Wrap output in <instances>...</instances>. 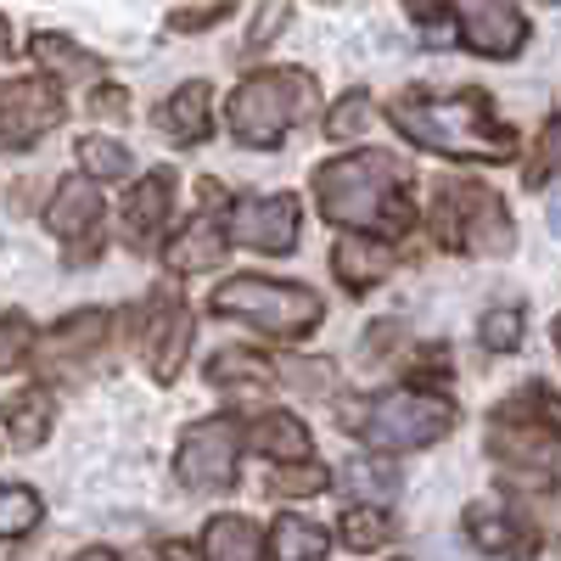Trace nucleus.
Listing matches in <instances>:
<instances>
[{
    "label": "nucleus",
    "mask_w": 561,
    "mask_h": 561,
    "mask_svg": "<svg viewBox=\"0 0 561 561\" xmlns=\"http://www.w3.org/2000/svg\"><path fill=\"white\" fill-rule=\"evenodd\" d=\"M393 124L415 147L444 152V158H478V163L517 158V135L494 118L489 96H478V90H460V96H399Z\"/></svg>",
    "instance_id": "nucleus-1"
},
{
    "label": "nucleus",
    "mask_w": 561,
    "mask_h": 561,
    "mask_svg": "<svg viewBox=\"0 0 561 561\" xmlns=\"http://www.w3.org/2000/svg\"><path fill=\"white\" fill-rule=\"evenodd\" d=\"M399 185H404V163L388 152H354L337 158L314 174V197L320 214L343 225V230H382V219L393 214V225H404L399 208Z\"/></svg>",
    "instance_id": "nucleus-2"
},
{
    "label": "nucleus",
    "mask_w": 561,
    "mask_h": 561,
    "mask_svg": "<svg viewBox=\"0 0 561 561\" xmlns=\"http://www.w3.org/2000/svg\"><path fill=\"white\" fill-rule=\"evenodd\" d=\"M214 314L225 320H248L270 337H309L320 325V298L293 280H270V275H230L225 287L208 298Z\"/></svg>",
    "instance_id": "nucleus-3"
},
{
    "label": "nucleus",
    "mask_w": 561,
    "mask_h": 561,
    "mask_svg": "<svg viewBox=\"0 0 561 561\" xmlns=\"http://www.w3.org/2000/svg\"><path fill=\"white\" fill-rule=\"evenodd\" d=\"M343 421L370 449H421L455 427V404L444 393H377L343 410Z\"/></svg>",
    "instance_id": "nucleus-4"
},
{
    "label": "nucleus",
    "mask_w": 561,
    "mask_h": 561,
    "mask_svg": "<svg viewBox=\"0 0 561 561\" xmlns=\"http://www.w3.org/2000/svg\"><path fill=\"white\" fill-rule=\"evenodd\" d=\"M309 102H314L309 73L270 68V73H248L237 90H230V107L225 113H230V129H237L242 147H275Z\"/></svg>",
    "instance_id": "nucleus-5"
},
{
    "label": "nucleus",
    "mask_w": 561,
    "mask_h": 561,
    "mask_svg": "<svg viewBox=\"0 0 561 561\" xmlns=\"http://www.w3.org/2000/svg\"><path fill=\"white\" fill-rule=\"evenodd\" d=\"M433 219H438V237L472 259H500L517 242V225H511L505 203L489 185H472V180H449L433 203Z\"/></svg>",
    "instance_id": "nucleus-6"
},
{
    "label": "nucleus",
    "mask_w": 561,
    "mask_h": 561,
    "mask_svg": "<svg viewBox=\"0 0 561 561\" xmlns=\"http://www.w3.org/2000/svg\"><path fill=\"white\" fill-rule=\"evenodd\" d=\"M415 23L438 28L444 18L460 28V45L478 57H517L528 45V18L511 0H404Z\"/></svg>",
    "instance_id": "nucleus-7"
},
{
    "label": "nucleus",
    "mask_w": 561,
    "mask_h": 561,
    "mask_svg": "<svg viewBox=\"0 0 561 561\" xmlns=\"http://www.w3.org/2000/svg\"><path fill=\"white\" fill-rule=\"evenodd\" d=\"M237 455H242V427L230 415H208V421H197V427L180 438L174 472H180L185 489L219 494V489L237 483Z\"/></svg>",
    "instance_id": "nucleus-8"
},
{
    "label": "nucleus",
    "mask_w": 561,
    "mask_h": 561,
    "mask_svg": "<svg viewBox=\"0 0 561 561\" xmlns=\"http://www.w3.org/2000/svg\"><path fill=\"white\" fill-rule=\"evenodd\" d=\"M107 203H102V192H96V180H84V174H73L62 192L51 197V230L68 242V259L73 264H96V253H102V237H107Z\"/></svg>",
    "instance_id": "nucleus-9"
},
{
    "label": "nucleus",
    "mask_w": 561,
    "mask_h": 561,
    "mask_svg": "<svg viewBox=\"0 0 561 561\" xmlns=\"http://www.w3.org/2000/svg\"><path fill=\"white\" fill-rule=\"evenodd\" d=\"M51 124H62V96L51 79H7L0 84V140L7 147H34Z\"/></svg>",
    "instance_id": "nucleus-10"
},
{
    "label": "nucleus",
    "mask_w": 561,
    "mask_h": 561,
    "mask_svg": "<svg viewBox=\"0 0 561 561\" xmlns=\"http://www.w3.org/2000/svg\"><path fill=\"white\" fill-rule=\"evenodd\" d=\"M304 208H298V197H253V203H242L237 214H230V237H237L242 248H259V253H287L293 242H298V219Z\"/></svg>",
    "instance_id": "nucleus-11"
},
{
    "label": "nucleus",
    "mask_w": 561,
    "mask_h": 561,
    "mask_svg": "<svg viewBox=\"0 0 561 561\" xmlns=\"http://www.w3.org/2000/svg\"><path fill=\"white\" fill-rule=\"evenodd\" d=\"M169 203H174V174L169 169H158V174H147L129 192V203L118 208L124 219H118V230H124V242L129 248H158V230L169 225Z\"/></svg>",
    "instance_id": "nucleus-12"
},
{
    "label": "nucleus",
    "mask_w": 561,
    "mask_h": 561,
    "mask_svg": "<svg viewBox=\"0 0 561 561\" xmlns=\"http://www.w3.org/2000/svg\"><path fill=\"white\" fill-rule=\"evenodd\" d=\"M192 325L197 314L174 304L169 293L158 298V314H152V377L158 382H174L180 377V365H185V348H192Z\"/></svg>",
    "instance_id": "nucleus-13"
},
{
    "label": "nucleus",
    "mask_w": 561,
    "mask_h": 561,
    "mask_svg": "<svg viewBox=\"0 0 561 561\" xmlns=\"http://www.w3.org/2000/svg\"><path fill=\"white\" fill-rule=\"evenodd\" d=\"M107 332H113V314H107V309H79V314H68L62 325H51V337H45L39 359H45V365L84 359V354H96V348L107 343Z\"/></svg>",
    "instance_id": "nucleus-14"
},
{
    "label": "nucleus",
    "mask_w": 561,
    "mask_h": 561,
    "mask_svg": "<svg viewBox=\"0 0 561 561\" xmlns=\"http://www.w3.org/2000/svg\"><path fill=\"white\" fill-rule=\"evenodd\" d=\"M332 270H337L343 287L365 293V287H377V280L393 270V253H388L377 237H359V230H348V237L337 242V253H332Z\"/></svg>",
    "instance_id": "nucleus-15"
},
{
    "label": "nucleus",
    "mask_w": 561,
    "mask_h": 561,
    "mask_svg": "<svg viewBox=\"0 0 561 561\" xmlns=\"http://www.w3.org/2000/svg\"><path fill=\"white\" fill-rule=\"evenodd\" d=\"M158 124H163V135L174 140V147H192V140H203V135H208V79L180 84L174 96L158 107Z\"/></svg>",
    "instance_id": "nucleus-16"
},
{
    "label": "nucleus",
    "mask_w": 561,
    "mask_h": 561,
    "mask_svg": "<svg viewBox=\"0 0 561 561\" xmlns=\"http://www.w3.org/2000/svg\"><path fill=\"white\" fill-rule=\"evenodd\" d=\"M248 438H253V449L270 455V460H309V427H304L293 410L259 415L253 427H248Z\"/></svg>",
    "instance_id": "nucleus-17"
},
{
    "label": "nucleus",
    "mask_w": 561,
    "mask_h": 561,
    "mask_svg": "<svg viewBox=\"0 0 561 561\" xmlns=\"http://www.w3.org/2000/svg\"><path fill=\"white\" fill-rule=\"evenodd\" d=\"M203 561H264V539L248 517H214L203 528Z\"/></svg>",
    "instance_id": "nucleus-18"
},
{
    "label": "nucleus",
    "mask_w": 561,
    "mask_h": 561,
    "mask_svg": "<svg viewBox=\"0 0 561 561\" xmlns=\"http://www.w3.org/2000/svg\"><path fill=\"white\" fill-rule=\"evenodd\" d=\"M219 253H225V230L214 225V214H203V219H192L180 230V237L169 242V264L185 275V270H208V264H219Z\"/></svg>",
    "instance_id": "nucleus-19"
},
{
    "label": "nucleus",
    "mask_w": 561,
    "mask_h": 561,
    "mask_svg": "<svg viewBox=\"0 0 561 561\" xmlns=\"http://www.w3.org/2000/svg\"><path fill=\"white\" fill-rule=\"evenodd\" d=\"M34 57L51 68V73L73 79V84L102 79V57H96V51H84V45H73V39H62V34H34Z\"/></svg>",
    "instance_id": "nucleus-20"
},
{
    "label": "nucleus",
    "mask_w": 561,
    "mask_h": 561,
    "mask_svg": "<svg viewBox=\"0 0 561 561\" xmlns=\"http://www.w3.org/2000/svg\"><path fill=\"white\" fill-rule=\"evenodd\" d=\"M325 550H332V539L309 517H280L270 528V561H320Z\"/></svg>",
    "instance_id": "nucleus-21"
},
{
    "label": "nucleus",
    "mask_w": 561,
    "mask_h": 561,
    "mask_svg": "<svg viewBox=\"0 0 561 561\" xmlns=\"http://www.w3.org/2000/svg\"><path fill=\"white\" fill-rule=\"evenodd\" d=\"M7 427H12V438H18L23 449L45 444V433H51V393H45V388L18 393V399L7 404Z\"/></svg>",
    "instance_id": "nucleus-22"
},
{
    "label": "nucleus",
    "mask_w": 561,
    "mask_h": 561,
    "mask_svg": "<svg viewBox=\"0 0 561 561\" xmlns=\"http://www.w3.org/2000/svg\"><path fill=\"white\" fill-rule=\"evenodd\" d=\"M337 534H343V545L359 550V556L382 550V545L393 539V528H388V517H382V505H354V511H343Z\"/></svg>",
    "instance_id": "nucleus-23"
},
{
    "label": "nucleus",
    "mask_w": 561,
    "mask_h": 561,
    "mask_svg": "<svg viewBox=\"0 0 561 561\" xmlns=\"http://www.w3.org/2000/svg\"><path fill=\"white\" fill-rule=\"evenodd\" d=\"M79 169H84V180H118V174H129V152L107 135H84L79 140Z\"/></svg>",
    "instance_id": "nucleus-24"
},
{
    "label": "nucleus",
    "mask_w": 561,
    "mask_h": 561,
    "mask_svg": "<svg viewBox=\"0 0 561 561\" xmlns=\"http://www.w3.org/2000/svg\"><path fill=\"white\" fill-rule=\"evenodd\" d=\"M39 523V494L23 483H0V539H18Z\"/></svg>",
    "instance_id": "nucleus-25"
},
{
    "label": "nucleus",
    "mask_w": 561,
    "mask_h": 561,
    "mask_svg": "<svg viewBox=\"0 0 561 561\" xmlns=\"http://www.w3.org/2000/svg\"><path fill=\"white\" fill-rule=\"evenodd\" d=\"M466 528H472V539L483 550H494V556L517 550V528H511V517H505L500 505H472V511H466Z\"/></svg>",
    "instance_id": "nucleus-26"
},
{
    "label": "nucleus",
    "mask_w": 561,
    "mask_h": 561,
    "mask_svg": "<svg viewBox=\"0 0 561 561\" xmlns=\"http://www.w3.org/2000/svg\"><path fill=\"white\" fill-rule=\"evenodd\" d=\"M208 377H214V382L264 388V382H270V365H264V359H253V354H242V348H225V354H214V359H208Z\"/></svg>",
    "instance_id": "nucleus-27"
},
{
    "label": "nucleus",
    "mask_w": 561,
    "mask_h": 561,
    "mask_svg": "<svg viewBox=\"0 0 561 561\" xmlns=\"http://www.w3.org/2000/svg\"><path fill=\"white\" fill-rule=\"evenodd\" d=\"M343 483H348L354 494H365V500H388V494L399 489L393 466H377V460H348V466H343Z\"/></svg>",
    "instance_id": "nucleus-28"
},
{
    "label": "nucleus",
    "mask_w": 561,
    "mask_h": 561,
    "mask_svg": "<svg viewBox=\"0 0 561 561\" xmlns=\"http://www.w3.org/2000/svg\"><path fill=\"white\" fill-rule=\"evenodd\" d=\"M28 348H34L28 314H0V377H7V370H18V365L28 359Z\"/></svg>",
    "instance_id": "nucleus-29"
},
{
    "label": "nucleus",
    "mask_w": 561,
    "mask_h": 561,
    "mask_svg": "<svg viewBox=\"0 0 561 561\" xmlns=\"http://www.w3.org/2000/svg\"><path fill=\"white\" fill-rule=\"evenodd\" d=\"M325 483H332V472L325 466H314V460H298V466H280V472L270 478V494H320Z\"/></svg>",
    "instance_id": "nucleus-30"
},
{
    "label": "nucleus",
    "mask_w": 561,
    "mask_h": 561,
    "mask_svg": "<svg viewBox=\"0 0 561 561\" xmlns=\"http://www.w3.org/2000/svg\"><path fill=\"white\" fill-rule=\"evenodd\" d=\"M523 343V309H489L483 314V348L505 354V348H517Z\"/></svg>",
    "instance_id": "nucleus-31"
},
{
    "label": "nucleus",
    "mask_w": 561,
    "mask_h": 561,
    "mask_svg": "<svg viewBox=\"0 0 561 561\" xmlns=\"http://www.w3.org/2000/svg\"><path fill=\"white\" fill-rule=\"evenodd\" d=\"M365 124H370V96H365V90H348V96L332 107V124H325V129H332V135H365Z\"/></svg>",
    "instance_id": "nucleus-32"
},
{
    "label": "nucleus",
    "mask_w": 561,
    "mask_h": 561,
    "mask_svg": "<svg viewBox=\"0 0 561 561\" xmlns=\"http://www.w3.org/2000/svg\"><path fill=\"white\" fill-rule=\"evenodd\" d=\"M287 18H293V0H264L259 7V18H253V28H248V45L253 51H264V45L287 28Z\"/></svg>",
    "instance_id": "nucleus-33"
},
{
    "label": "nucleus",
    "mask_w": 561,
    "mask_h": 561,
    "mask_svg": "<svg viewBox=\"0 0 561 561\" xmlns=\"http://www.w3.org/2000/svg\"><path fill=\"white\" fill-rule=\"evenodd\" d=\"M225 12H230V0H219V7H197V12H174V18H169V28H174V34H192V28L219 23Z\"/></svg>",
    "instance_id": "nucleus-34"
},
{
    "label": "nucleus",
    "mask_w": 561,
    "mask_h": 561,
    "mask_svg": "<svg viewBox=\"0 0 561 561\" xmlns=\"http://www.w3.org/2000/svg\"><path fill=\"white\" fill-rule=\"evenodd\" d=\"M556 140H561V129L550 124L545 140H539V158H534V169H528V185H545V180H550V169H556Z\"/></svg>",
    "instance_id": "nucleus-35"
},
{
    "label": "nucleus",
    "mask_w": 561,
    "mask_h": 561,
    "mask_svg": "<svg viewBox=\"0 0 561 561\" xmlns=\"http://www.w3.org/2000/svg\"><path fill=\"white\" fill-rule=\"evenodd\" d=\"M287 370H293V377H304L314 393H325V388H332V365H325V359H293Z\"/></svg>",
    "instance_id": "nucleus-36"
},
{
    "label": "nucleus",
    "mask_w": 561,
    "mask_h": 561,
    "mask_svg": "<svg viewBox=\"0 0 561 561\" xmlns=\"http://www.w3.org/2000/svg\"><path fill=\"white\" fill-rule=\"evenodd\" d=\"M124 107H129V102H124V90H102V96H96V113H102V118H107V113L118 118Z\"/></svg>",
    "instance_id": "nucleus-37"
},
{
    "label": "nucleus",
    "mask_w": 561,
    "mask_h": 561,
    "mask_svg": "<svg viewBox=\"0 0 561 561\" xmlns=\"http://www.w3.org/2000/svg\"><path fill=\"white\" fill-rule=\"evenodd\" d=\"M73 561H118V556H113V550H79Z\"/></svg>",
    "instance_id": "nucleus-38"
},
{
    "label": "nucleus",
    "mask_w": 561,
    "mask_h": 561,
    "mask_svg": "<svg viewBox=\"0 0 561 561\" xmlns=\"http://www.w3.org/2000/svg\"><path fill=\"white\" fill-rule=\"evenodd\" d=\"M0 51H7V28H0Z\"/></svg>",
    "instance_id": "nucleus-39"
}]
</instances>
